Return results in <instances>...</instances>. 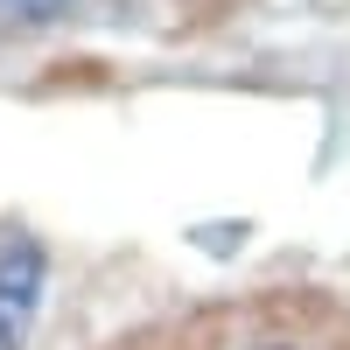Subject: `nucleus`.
I'll use <instances>...</instances> for the list:
<instances>
[{
  "label": "nucleus",
  "mask_w": 350,
  "mask_h": 350,
  "mask_svg": "<svg viewBox=\"0 0 350 350\" xmlns=\"http://www.w3.org/2000/svg\"><path fill=\"white\" fill-rule=\"evenodd\" d=\"M42 287H49L42 245L8 231V239H0V350H28V329H36V315H42Z\"/></svg>",
  "instance_id": "nucleus-1"
},
{
  "label": "nucleus",
  "mask_w": 350,
  "mask_h": 350,
  "mask_svg": "<svg viewBox=\"0 0 350 350\" xmlns=\"http://www.w3.org/2000/svg\"><path fill=\"white\" fill-rule=\"evenodd\" d=\"M0 8H8L14 21H56V14L70 8V0H0Z\"/></svg>",
  "instance_id": "nucleus-2"
},
{
  "label": "nucleus",
  "mask_w": 350,
  "mask_h": 350,
  "mask_svg": "<svg viewBox=\"0 0 350 350\" xmlns=\"http://www.w3.org/2000/svg\"><path fill=\"white\" fill-rule=\"evenodd\" d=\"M267 350H295V343H267Z\"/></svg>",
  "instance_id": "nucleus-3"
}]
</instances>
